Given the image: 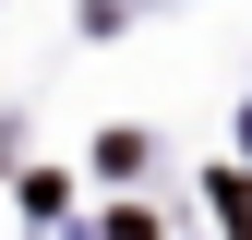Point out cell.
<instances>
[{
	"label": "cell",
	"instance_id": "obj_1",
	"mask_svg": "<svg viewBox=\"0 0 252 240\" xmlns=\"http://www.w3.org/2000/svg\"><path fill=\"white\" fill-rule=\"evenodd\" d=\"M216 216H228V240H252V180H216Z\"/></svg>",
	"mask_w": 252,
	"mask_h": 240
},
{
	"label": "cell",
	"instance_id": "obj_2",
	"mask_svg": "<svg viewBox=\"0 0 252 240\" xmlns=\"http://www.w3.org/2000/svg\"><path fill=\"white\" fill-rule=\"evenodd\" d=\"M240 144H252V108H240Z\"/></svg>",
	"mask_w": 252,
	"mask_h": 240
}]
</instances>
